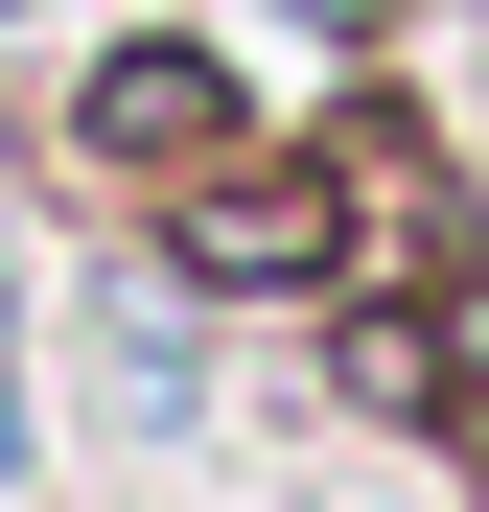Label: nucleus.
<instances>
[{
    "mask_svg": "<svg viewBox=\"0 0 489 512\" xmlns=\"http://www.w3.org/2000/svg\"><path fill=\"white\" fill-rule=\"evenodd\" d=\"M94 140H117V163H140V140H163V163L233 140V70H210V47H117V70H94Z\"/></svg>",
    "mask_w": 489,
    "mask_h": 512,
    "instance_id": "1",
    "label": "nucleus"
}]
</instances>
